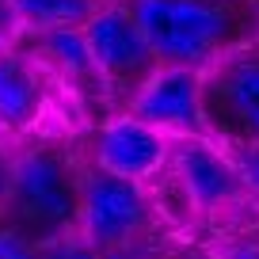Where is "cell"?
Wrapping results in <instances>:
<instances>
[{
	"label": "cell",
	"instance_id": "6da1fadb",
	"mask_svg": "<svg viewBox=\"0 0 259 259\" xmlns=\"http://www.w3.org/2000/svg\"><path fill=\"white\" fill-rule=\"evenodd\" d=\"M156 65L213 69L244 46V4L236 0H130Z\"/></svg>",
	"mask_w": 259,
	"mask_h": 259
},
{
	"label": "cell",
	"instance_id": "7a4b0ae2",
	"mask_svg": "<svg viewBox=\"0 0 259 259\" xmlns=\"http://www.w3.org/2000/svg\"><path fill=\"white\" fill-rule=\"evenodd\" d=\"M84 171L73 168V156L50 145H31L16 153L12 164V194L4 218L12 233L31 240L34 248L76 233Z\"/></svg>",
	"mask_w": 259,
	"mask_h": 259
},
{
	"label": "cell",
	"instance_id": "3957f363",
	"mask_svg": "<svg viewBox=\"0 0 259 259\" xmlns=\"http://www.w3.org/2000/svg\"><path fill=\"white\" fill-rule=\"evenodd\" d=\"M156 221V206L149 198L145 183L118 179L92 168L80 183V213H76V233L96 251H118L130 244H141Z\"/></svg>",
	"mask_w": 259,
	"mask_h": 259
},
{
	"label": "cell",
	"instance_id": "277c9868",
	"mask_svg": "<svg viewBox=\"0 0 259 259\" xmlns=\"http://www.w3.org/2000/svg\"><path fill=\"white\" fill-rule=\"evenodd\" d=\"M206 126L225 149L259 145V42L229 50L206 69Z\"/></svg>",
	"mask_w": 259,
	"mask_h": 259
},
{
	"label": "cell",
	"instance_id": "5b68a950",
	"mask_svg": "<svg viewBox=\"0 0 259 259\" xmlns=\"http://www.w3.org/2000/svg\"><path fill=\"white\" fill-rule=\"evenodd\" d=\"M126 114L141 118L145 126L176 138H210L206 126V73L156 65L153 73L130 92Z\"/></svg>",
	"mask_w": 259,
	"mask_h": 259
},
{
	"label": "cell",
	"instance_id": "8992f818",
	"mask_svg": "<svg viewBox=\"0 0 259 259\" xmlns=\"http://www.w3.org/2000/svg\"><path fill=\"white\" fill-rule=\"evenodd\" d=\"M80 31L107 92H118V96L130 99V92L156 69V57L149 50L145 31H141L138 16L130 8V0H103L99 12Z\"/></svg>",
	"mask_w": 259,
	"mask_h": 259
},
{
	"label": "cell",
	"instance_id": "52a82bcc",
	"mask_svg": "<svg viewBox=\"0 0 259 259\" xmlns=\"http://www.w3.org/2000/svg\"><path fill=\"white\" fill-rule=\"evenodd\" d=\"M168 171L176 176L187 206L198 213H221L255 202L233 153L213 138H176Z\"/></svg>",
	"mask_w": 259,
	"mask_h": 259
},
{
	"label": "cell",
	"instance_id": "ba28073f",
	"mask_svg": "<svg viewBox=\"0 0 259 259\" xmlns=\"http://www.w3.org/2000/svg\"><path fill=\"white\" fill-rule=\"evenodd\" d=\"M92 160L99 171L118 179H134V183H149L160 171H168L171 160V138L160 130L145 126L134 114H114L92 138Z\"/></svg>",
	"mask_w": 259,
	"mask_h": 259
},
{
	"label": "cell",
	"instance_id": "9c48e42d",
	"mask_svg": "<svg viewBox=\"0 0 259 259\" xmlns=\"http://www.w3.org/2000/svg\"><path fill=\"white\" fill-rule=\"evenodd\" d=\"M50 111V73L31 50L0 54V134L23 138L42 126Z\"/></svg>",
	"mask_w": 259,
	"mask_h": 259
},
{
	"label": "cell",
	"instance_id": "30bf717a",
	"mask_svg": "<svg viewBox=\"0 0 259 259\" xmlns=\"http://www.w3.org/2000/svg\"><path fill=\"white\" fill-rule=\"evenodd\" d=\"M42 61L50 76L73 84V88L88 92V88H103V76H99L96 61H92V50L84 42V31H54V34H38V46L31 50Z\"/></svg>",
	"mask_w": 259,
	"mask_h": 259
},
{
	"label": "cell",
	"instance_id": "8fae6325",
	"mask_svg": "<svg viewBox=\"0 0 259 259\" xmlns=\"http://www.w3.org/2000/svg\"><path fill=\"white\" fill-rule=\"evenodd\" d=\"M27 34H54V31H80L99 12L103 0H12Z\"/></svg>",
	"mask_w": 259,
	"mask_h": 259
},
{
	"label": "cell",
	"instance_id": "7c38bea8",
	"mask_svg": "<svg viewBox=\"0 0 259 259\" xmlns=\"http://www.w3.org/2000/svg\"><path fill=\"white\" fill-rule=\"evenodd\" d=\"M42 255L46 259H103V251H96L80 233H69V236H61V240L46 244Z\"/></svg>",
	"mask_w": 259,
	"mask_h": 259
},
{
	"label": "cell",
	"instance_id": "4fadbf2b",
	"mask_svg": "<svg viewBox=\"0 0 259 259\" xmlns=\"http://www.w3.org/2000/svg\"><path fill=\"white\" fill-rule=\"evenodd\" d=\"M218 259H259V233H229L221 248H213Z\"/></svg>",
	"mask_w": 259,
	"mask_h": 259
},
{
	"label": "cell",
	"instance_id": "5bb4252c",
	"mask_svg": "<svg viewBox=\"0 0 259 259\" xmlns=\"http://www.w3.org/2000/svg\"><path fill=\"white\" fill-rule=\"evenodd\" d=\"M23 23H19V12L12 0H0V54L4 50H16L19 38H23Z\"/></svg>",
	"mask_w": 259,
	"mask_h": 259
},
{
	"label": "cell",
	"instance_id": "9a60e30c",
	"mask_svg": "<svg viewBox=\"0 0 259 259\" xmlns=\"http://www.w3.org/2000/svg\"><path fill=\"white\" fill-rule=\"evenodd\" d=\"M0 259H46L42 248H34L31 240H23L12 229H0Z\"/></svg>",
	"mask_w": 259,
	"mask_h": 259
},
{
	"label": "cell",
	"instance_id": "2e32d148",
	"mask_svg": "<svg viewBox=\"0 0 259 259\" xmlns=\"http://www.w3.org/2000/svg\"><path fill=\"white\" fill-rule=\"evenodd\" d=\"M236 160V168H240L244 183H248V191L259 198V145H244V149H229Z\"/></svg>",
	"mask_w": 259,
	"mask_h": 259
},
{
	"label": "cell",
	"instance_id": "e0dca14e",
	"mask_svg": "<svg viewBox=\"0 0 259 259\" xmlns=\"http://www.w3.org/2000/svg\"><path fill=\"white\" fill-rule=\"evenodd\" d=\"M12 164H16V156H12L4 145H0V213L8 210V194H12Z\"/></svg>",
	"mask_w": 259,
	"mask_h": 259
},
{
	"label": "cell",
	"instance_id": "ac0fdd59",
	"mask_svg": "<svg viewBox=\"0 0 259 259\" xmlns=\"http://www.w3.org/2000/svg\"><path fill=\"white\" fill-rule=\"evenodd\" d=\"M187 259H218L213 251H194V255H187Z\"/></svg>",
	"mask_w": 259,
	"mask_h": 259
},
{
	"label": "cell",
	"instance_id": "d6986e66",
	"mask_svg": "<svg viewBox=\"0 0 259 259\" xmlns=\"http://www.w3.org/2000/svg\"><path fill=\"white\" fill-rule=\"evenodd\" d=\"M236 4H244V8H259V0H236Z\"/></svg>",
	"mask_w": 259,
	"mask_h": 259
}]
</instances>
